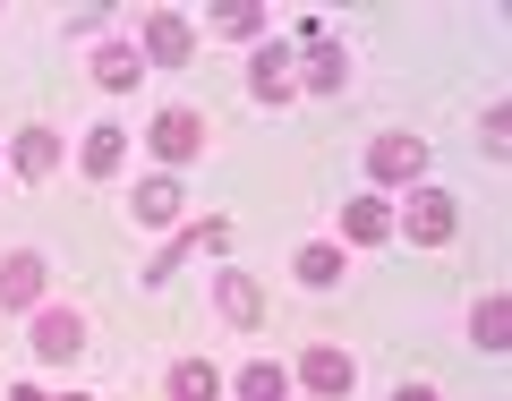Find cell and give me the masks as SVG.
<instances>
[{
    "instance_id": "23",
    "label": "cell",
    "mask_w": 512,
    "mask_h": 401,
    "mask_svg": "<svg viewBox=\"0 0 512 401\" xmlns=\"http://www.w3.org/2000/svg\"><path fill=\"white\" fill-rule=\"evenodd\" d=\"M393 401H444V393H436V384H402V393H393Z\"/></svg>"
},
{
    "instance_id": "12",
    "label": "cell",
    "mask_w": 512,
    "mask_h": 401,
    "mask_svg": "<svg viewBox=\"0 0 512 401\" xmlns=\"http://www.w3.org/2000/svg\"><path fill=\"white\" fill-rule=\"evenodd\" d=\"M180 205H188V188L171 180V171H154V180H137V197H128V214L146 222V231H163V222H180Z\"/></svg>"
},
{
    "instance_id": "2",
    "label": "cell",
    "mask_w": 512,
    "mask_h": 401,
    "mask_svg": "<svg viewBox=\"0 0 512 401\" xmlns=\"http://www.w3.org/2000/svg\"><path fill=\"white\" fill-rule=\"evenodd\" d=\"M367 180H376V188H419L427 180V137H410V128L367 137Z\"/></svg>"
},
{
    "instance_id": "1",
    "label": "cell",
    "mask_w": 512,
    "mask_h": 401,
    "mask_svg": "<svg viewBox=\"0 0 512 401\" xmlns=\"http://www.w3.org/2000/svg\"><path fill=\"white\" fill-rule=\"evenodd\" d=\"M393 231H402L410 248H444V239L461 231V197H453V188H436V180H419L402 205H393Z\"/></svg>"
},
{
    "instance_id": "22",
    "label": "cell",
    "mask_w": 512,
    "mask_h": 401,
    "mask_svg": "<svg viewBox=\"0 0 512 401\" xmlns=\"http://www.w3.org/2000/svg\"><path fill=\"white\" fill-rule=\"evenodd\" d=\"M214 35H231V43H256V35H265V9H248V0H239V9H214Z\"/></svg>"
},
{
    "instance_id": "16",
    "label": "cell",
    "mask_w": 512,
    "mask_h": 401,
    "mask_svg": "<svg viewBox=\"0 0 512 401\" xmlns=\"http://www.w3.org/2000/svg\"><path fill=\"white\" fill-rule=\"evenodd\" d=\"M137 69H146L137 43H94V86H103V94H128V86H137Z\"/></svg>"
},
{
    "instance_id": "18",
    "label": "cell",
    "mask_w": 512,
    "mask_h": 401,
    "mask_svg": "<svg viewBox=\"0 0 512 401\" xmlns=\"http://www.w3.org/2000/svg\"><path fill=\"white\" fill-rule=\"evenodd\" d=\"M470 342H478V350H504V342H512V299H504V291H487V299L470 308Z\"/></svg>"
},
{
    "instance_id": "15",
    "label": "cell",
    "mask_w": 512,
    "mask_h": 401,
    "mask_svg": "<svg viewBox=\"0 0 512 401\" xmlns=\"http://www.w3.org/2000/svg\"><path fill=\"white\" fill-rule=\"evenodd\" d=\"M342 239H350V248L393 239V205H384V197H350V205H342Z\"/></svg>"
},
{
    "instance_id": "3",
    "label": "cell",
    "mask_w": 512,
    "mask_h": 401,
    "mask_svg": "<svg viewBox=\"0 0 512 401\" xmlns=\"http://www.w3.org/2000/svg\"><path fill=\"white\" fill-rule=\"evenodd\" d=\"M137 60H146V69H188V60H197V26H188L180 9H146V18H137Z\"/></svg>"
},
{
    "instance_id": "19",
    "label": "cell",
    "mask_w": 512,
    "mask_h": 401,
    "mask_svg": "<svg viewBox=\"0 0 512 401\" xmlns=\"http://www.w3.org/2000/svg\"><path fill=\"white\" fill-rule=\"evenodd\" d=\"M291 274L308 282V291H333V282H342V248H333V239H308V248L291 256Z\"/></svg>"
},
{
    "instance_id": "9",
    "label": "cell",
    "mask_w": 512,
    "mask_h": 401,
    "mask_svg": "<svg viewBox=\"0 0 512 401\" xmlns=\"http://www.w3.org/2000/svg\"><path fill=\"white\" fill-rule=\"evenodd\" d=\"M214 308H222V325H231V333H256V325H265V291H256L239 265H222V274H214Z\"/></svg>"
},
{
    "instance_id": "13",
    "label": "cell",
    "mask_w": 512,
    "mask_h": 401,
    "mask_svg": "<svg viewBox=\"0 0 512 401\" xmlns=\"http://www.w3.org/2000/svg\"><path fill=\"white\" fill-rule=\"evenodd\" d=\"M77 163H86V180H111V171L128 163V128H120V120H94L86 146H77Z\"/></svg>"
},
{
    "instance_id": "21",
    "label": "cell",
    "mask_w": 512,
    "mask_h": 401,
    "mask_svg": "<svg viewBox=\"0 0 512 401\" xmlns=\"http://www.w3.org/2000/svg\"><path fill=\"white\" fill-rule=\"evenodd\" d=\"M478 146H487L495 163L512 154V103H487V111H478Z\"/></svg>"
},
{
    "instance_id": "5",
    "label": "cell",
    "mask_w": 512,
    "mask_h": 401,
    "mask_svg": "<svg viewBox=\"0 0 512 401\" xmlns=\"http://www.w3.org/2000/svg\"><path fill=\"white\" fill-rule=\"evenodd\" d=\"M43 282H52L43 248H9V256H0V308H9V316H35L43 308Z\"/></svg>"
},
{
    "instance_id": "20",
    "label": "cell",
    "mask_w": 512,
    "mask_h": 401,
    "mask_svg": "<svg viewBox=\"0 0 512 401\" xmlns=\"http://www.w3.org/2000/svg\"><path fill=\"white\" fill-rule=\"evenodd\" d=\"M18 171L26 180H52L60 171V128H18Z\"/></svg>"
},
{
    "instance_id": "11",
    "label": "cell",
    "mask_w": 512,
    "mask_h": 401,
    "mask_svg": "<svg viewBox=\"0 0 512 401\" xmlns=\"http://www.w3.org/2000/svg\"><path fill=\"white\" fill-rule=\"evenodd\" d=\"M248 94H265V103H291V94H299V69H291V52H282V43H256Z\"/></svg>"
},
{
    "instance_id": "14",
    "label": "cell",
    "mask_w": 512,
    "mask_h": 401,
    "mask_svg": "<svg viewBox=\"0 0 512 401\" xmlns=\"http://www.w3.org/2000/svg\"><path fill=\"white\" fill-rule=\"evenodd\" d=\"M163 393H171V401H222V393H231V376H222L214 359H180V367L163 376Z\"/></svg>"
},
{
    "instance_id": "10",
    "label": "cell",
    "mask_w": 512,
    "mask_h": 401,
    "mask_svg": "<svg viewBox=\"0 0 512 401\" xmlns=\"http://www.w3.org/2000/svg\"><path fill=\"white\" fill-rule=\"evenodd\" d=\"M299 60H308V69H299V86H308V94H342L350 86V52L333 35H308V52H299Z\"/></svg>"
},
{
    "instance_id": "6",
    "label": "cell",
    "mask_w": 512,
    "mask_h": 401,
    "mask_svg": "<svg viewBox=\"0 0 512 401\" xmlns=\"http://www.w3.org/2000/svg\"><path fill=\"white\" fill-rule=\"evenodd\" d=\"M291 384H308V401H350V384H359V359H350L342 342H316L308 359H299V376Z\"/></svg>"
},
{
    "instance_id": "7",
    "label": "cell",
    "mask_w": 512,
    "mask_h": 401,
    "mask_svg": "<svg viewBox=\"0 0 512 401\" xmlns=\"http://www.w3.org/2000/svg\"><path fill=\"white\" fill-rule=\"evenodd\" d=\"M222 248H231V222H214V214H205V222H188V231L171 239V248L154 256V265H146V282H171L180 265H197V256H222Z\"/></svg>"
},
{
    "instance_id": "4",
    "label": "cell",
    "mask_w": 512,
    "mask_h": 401,
    "mask_svg": "<svg viewBox=\"0 0 512 401\" xmlns=\"http://www.w3.org/2000/svg\"><path fill=\"white\" fill-rule=\"evenodd\" d=\"M146 146L163 154V163H197L205 154V111H188V103H163L146 120Z\"/></svg>"
},
{
    "instance_id": "24",
    "label": "cell",
    "mask_w": 512,
    "mask_h": 401,
    "mask_svg": "<svg viewBox=\"0 0 512 401\" xmlns=\"http://www.w3.org/2000/svg\"><path fill=\"white\" fill-rule=\"evenodd\" d=\"M60 401H94V393H60Z\"/></svg>"
},
{
    "instance_id": "17",
    "label": "cell",
    "mask_w": 512,
    "mask_h": 401,
    "mask_svg": "<svg viewBox=\"0 0 512 401\" xmlns=\"http://www.w3.org/2000/svg\"><path fill=\"white\" fill-rule=\"evenodd\" d=\"M231 393L239 401H291V367H274V359H248L231 376Z\"/></svg>"
},
{
    "instance_id": "8",
    "label": "cell",
    "mask_w": 512,
    "mask_h": 401,
    "mask_svg": "<svg viewBox=\"0 0 512 401\" xmlns=\"http://www.w3.org/2000/svg\"><path fill=\"white\" fill-rule=\"evenodd\" d=\"M26 342H35L43 367H69L77 350H86V316L77 308H35V333H26Z\"/></svg>"
}]
</instances>
